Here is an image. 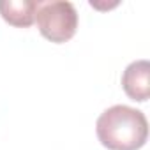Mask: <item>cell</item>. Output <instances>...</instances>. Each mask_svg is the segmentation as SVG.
I'll return each instance as SVG.
<instances>
[{
  "label": "cell",
  "mask_w": 150,
  "mask_h": 150,
  "mask_svg": "<svg viewBox=\"0 0 150 150\" xmlns=\"http://www.w3.org/2000/svg\"><path fill=\"white\" fill-rule=\"evenodd\" d=\"M96 132L108 150H139L148 138V122L143 111L115 104L99 115Z\"/></svg>",
  "instance_id": "obj_1"
},
{
  "label": "cell",
  "mask_w": 150,
  "mask_h": 150,
  "mask_svg": "<svg viewBox=\"0 0 150 150\" xmlns=\"http://www.w3.org/2000/svg\"><path fill=\"white\" fill-rule=\"evenodd\" d=\"M37 28L51 42H65L74 37L78 28V13L71 2L55 0V2H39L35 13Z\"/></svg>",
  "instance_id": "obj_2"
},
{
  "label": "cell",
  "mask_w": 150,
  "mask_h": 150,
  "mask_svg": "<svg viewBox=\"0 0 150 150\" xmlns=\"http://www.w3.org/2000/svg\"><path fill=\"white\" fill-rule=\"evenodd\" d=\"M124 92L138 103H145L150 96V64L148 60L131 62L122 74Z\"/></svg>",
  "instance_id": "obj_3"
},
{
  "label": "cell",
  "mask_w": 150,
  "mask_h": 150,
  "mask_svg": "<svg viewBox=\"0 0 150 150\" xmlns=\"http://www.w3.org/2000/svg\"><path fill=\"white\" fill-rule=\"evenodd\" d=\"M39 2L37 0H0L2 18L18 28H27L35 21Z\"/></svg>",
  "instance_id": "obj_4"
}]
</instances>
